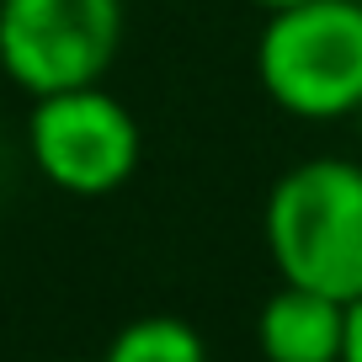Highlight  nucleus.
<instances>
[{"instance_id": "nucleus-1", "label": "nucleus", "mask_w": 362, "mask_h": 362, "mask_svg": "<svg viewBox=\"0 0 362 362\" xmlns=\"http://www.w3.org/2000/svg\"><path fill=\"white\" fill-rule=\"evenodd\" d=\"M261 240L277 283L325 298H362V160L309 155L272 181Z\"/></svg>"}, {"instance_id": "nucleus-2", "label": "nucleus", "mask_w": 362, "mask_h": 362, "mask_svg": "<svg viewBox=\"0 0 362 362\" xmlns=\"http://www.w3.org/2000/svg\"><path fill=\"white\" fill-rule=\"evenodd\" d=\"M256 86L283 117H362V0H304L272 11L256 33Z\"/></svg>"}, {"instance_id": "nucleus-3", "label": "nucleus", "mask_w": 362, "mask_h": 362, "mask_svg": "<svg viewBox=\"0 0 362 362\" xmlns=\"http://www.w3.org/2000/svg\"><path fill=\"white\" fill-rule=\"evenodd\" d=\"M27 160L33 170L69 197H112L128 187L144 160V134L123 96L107 86H75L33 96L27 112Z\"/></svg>"}, {"instance_id": "nucleus-4", "label": "nucleus", "mask_w": 362, "mask_h": 362, "mask_svg": "<svg viewBox=\"0 0 362 362\" xmlns=\"http://www.w3.org/2000/svg\"><path fill=\"white\" fill-rule=\"evenodd\" d=\"M123 27V0H0V75L27 96L102 86Z\"/></svg>"}, {"instance_id": "nucleus-5", "label": "nucleus", "mask_w": 362, "mask_h": 362, "mask_svg": "<svg viewBox=\"0 0 362 362\" xmlns=\"http://www.w3.org/2000/svg\"><path fill=\"white\" fill-rule=\"evenodd\" d=\"M261 362H341L346 346V304L315 288L277 283L256 309Z\"/></svg>"}, {"instance_id": "nucleus-6", "label": "nucleus", "mask_w": 362, "mask_h": 362, "mask_svg": "<svg viewBox=\"0 0 362 362\" xmlns=\"http://www.w3.org/2000/svg\"><path fill=\"white\" fill-rule=\"evenodd\" d=\"M96 362H208V341L181 315H139L117 325Z\"/></svg>"}, {"instance_id": "nucleus-7", "label": "nucleus", "mask_w": 362, "mask_h": 362, "mask_svg": "<svg viewBox=\"0 0 362 362\" xmlns=\"http://www.w3.org/2000/svg\"><path fill=\"white\" fill-rule=\"evenodd\" d=\"M341 362H362V298L346 304V346H341Z\"/></svg>"}, {"instance_id": "nucleus-8", "label": "nucleus", "mask_w": 362, "mask_h": 362, "mask_svg": "<svg viewBox=\"0 0 362 362\" xmlns=\"http://www.w3.org/2000/svg\"><path fill=\"white\" fill-rule=\"evenodd\" d=\"M245 6H256V11H288V6H304V0H245Z\"/></svg>"}, {"instance_id": "nucleus-9", "label": "nucleus", "mask_w": 362, "mask_h": 362, "mask_svg": "<svg viewBox=\"0 0 362 362\" xmlns=\"http://www.w3.org/2000/svg\"><path fill=\"white\" fill-rule=\"evenodd\" d=\"M357 134H362V117H357Z\"/></svg>"}]
</instances>
